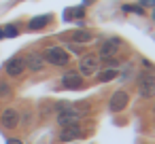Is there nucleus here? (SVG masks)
Listing matches in <instances>:
<instances>
[{
    "instance_id": "18",
    "label": "nucleus",
    "mask_w": 155,
    "mask_h": 144,
    "mask_svg": "<svg viewBox=\"0 0 155 144\" xmlns=\"http://www.w3.org/2000/svg\"><path fill=\"white\" fill-rule=\"evenodd\" d=\"M0 95H11V87L5 85V83H0Z\"/></svg>"
},
{
    "instance_id": "5",
    "label": "nucleus",
    "mask_w": 155,
    "mask_h": 144,
    "mask_svg": "<svg viewBox=\"0 0 155 144\" xmlns=\"http://www.w3.org/2000/svg\"><path fill=\"white\" fill-rule=\"evenodd\" d=\"M5 70H7L9 76H21L24 70H26V62H24V57H11V59L5 64Z\"/></svg>"
},
{
    "instance_id": "4",
    "label": "nucleus",
    "mask_w": 155,
    "mask_h": 144,
    "mask_svg": "<svg viewBox=\"0 0 155 144\" xmlns=\"http://www.w3.org/2000/svg\"><path fill=\"white\" fill-rule=\"evenodd\" d=\"M140 98H155V74H142L138 81Z\"/></svg>"
},
{
    "instance_id": "17",
    "label": "nucleus",
    "mask_w": 155,
    "mask_h": 144,
    "mask_svg": "<svg viewBox=\"0 0 155 144\" xmlns=\"http://www.w3.org/2000/svg\"><path fill=\"white\" fill-rule=\"evenodd\" d=\"M123 11H132V13H136V15H142V9H140V7H132V5H125Z\"/></svg>"
},
{
    "instance_id": "16",
    "label": "nucleus",
    "mask_w": 155,
    "mask_h": 144,
    "mask_svg": "<svg viewBox=\"0 0 155 144\" xmlns=\"http://www.w3.org/2000/svg\"><path fill=\"white\" fill-rule=\"evenodd\" d=\"M72 108H74V110H77V112L81 114V112H85V110H89V104H87V102H79V104H74Z\"/></svg>"
},
{
    "instance_id": "20",
    "label": "nucleus",
    "mask_w": 155,
    "mask_h": 144,
    "mask_svg": "<svg viewBox=\"0 0 155 144\" xmlns=\"http://www.w3.org/2000/svg\"><path fill=\"white\" fill-rule=\"evenodd\" d=\"M144 7H155V0H142Z\"/></svg>"
},
{
    "instance_id": "11",
    "label": "nucleus",
    "mask_w": 155,
    "mask_h": 144,
    "mask_svg": "<svg viewBox=\"0 0 155 144\" xmlns=\"http://www.w3.org/2000/svg\"><path fill=\"white\" fill-rule=\"evenodd\" d=\"M119 40H106L104 45H102V49H100V55H102V59H110V57H115V53L119 51Z\"/></svg>"
},
{
    "instance_id": "12",
    "label": "nucleus",
    "mask_w": 155,
    "mask_h": 144,
    "mask_svg": "<svg viewBox=\"0 0 155 144\" xmlns=\"http://www.w3.org/2000/svg\"><path fill=\"white\" fill-rule=\"evenodd\" d=\"M49 21H51V17H49V15H43V17H34V19H30L28 26H30V30H43Z\"/></svg>"
},
{
    "instance_id": "7",
    "label": "nucleus",
    "mask_w": 155,
    "mask_h": 144,
    "mask_svg": "<svg viewBox=\"0 0 155 144\" xmlns=\"http://www.w3.org/2000/svg\"><path fill=\"white\" fill-rule=\"evenodd\" d=\"M83 136V129L81 125H68V127H62V133H60V140L62 142H72V140H79Z\"/></svg>"
},
{
    "instance_id": "14",
    "label": "nucleus",
    "mask_w": 155,
    "mask_h": 144,
    "mask_svg": "<svg viewBox=\"0 0 155 144\" xmlns=\"http://www.w3.org/2000/svg\"><path fill=\"white\" fill-rule=\"evenodd\" d=\"M119 72L115 70V68H108V70H104V72H100V81L102 83H108V81H113L115 76H117Z\"/></svg>"
},
{
    "instance_id": "15",
    "label": "nucleus",
    "mask_w": 155,
    "mask_h": 144,
    "mask_svg": "<svg viewBox=\"0 0 155 144\" xmlns=\"http://www.w3.org/2000/svg\"><path fill=\"white\" fill-rule=\"evenodd\" d=\"M2 34L9 36V38H15V36L19 34V30H17L15 26H7V28H2Z\"/></svg>"
},
{
    "instance_id": "9",
    "label": "nucleus",
    "mask_w": 155,
    "mask_h": 144,
    "mask_svg": "<svg viewBox=\"0 0 155 144\" xmlns=\"http://www.w3.org/2000/svg\"><path fill=\"white\" fill-rule=\"evenodd\" d=\"M62 83L66 89H81L83 87V76L79 72H66L62 76Z\"/></svg>"
},
{
    "instance_id": "13",
    "label": "nucleus",
    "mask_w": 155,
    "mask_h": 144,
    "mask_svg": "<svg viewBox=\"0 0 155 144\" xmlns=\"http://www.w3.org/2000/svg\"><path fill=\"white\" fill-rule=\"evenodd\" d=\"M94 38V34L89 32V30H77L74 34H72V40L74 43H89Z\"/></svg>"
},
{
    "instance_id": "2",
    "label": "nucleus",
    "mask_w": 155,
    "mask_h": 144,
    "mask_svg": "<svg viewBox=\"0 0 155 144\" xmlns=\"http://www.w3.org/2000/svg\"><path fill=\"white\" fill-rule=\"evenodd\" d=\"M98 66H100V57L94 55V53H87L79 62V74L81 76H91V74L98 72Z\"/></svg>"
},
{
    "instance_id": "8",
    "label": "nucleus",
    "mask_w": 155,
    "mask_h": 144,
    "mask_svg": "<svg viewBox=\"0 0 155 144\" xmlns=\"http://www.w3.org/2000/svg\"><path fill=\"white\" fill-rule=\"evenodd\" d=\"M0 121H2V125H5L7 129H13V127L19 125V112H17L15 108H7V110L2 112V117H0Z\"/></svg>"
},
{
    "instance_id": "10",
    "label": "nucleus",
    "mask_w": 155,
    "mask_h": 144,
    "mask_svg": "<svg viewBox=\"0 0 155 144\" xmlns=\"http://www.w3.org/2000/svg\"><path fill=\"white\" fill-rule=\"evenodd\" d=\"M24 62H26V68H30V70H34V72L43 70V66H45V57H43L41 53H36V51L28 53V57H26Z\"/></svg>"
},
{
    "instance_id": "6",
    "label": "nucleus",
    "mask_w": 155,
    "mask_h": 144,
    "mask_svg": "<svg viewBox=\"0 0 155 144\" xmlns=\"http://www.w3.org/2000/svg\"><path fill=\"white\" fill-rule=\"evenodd\" d=\"M127 102H130V98H127L125 91H115L113 98H110V102H108V106H110L113 112H119V110H123L127 106Z\"/></svg>"
},
{
    "instance_id": "19",
    "label": "nucleus",
    "mask_w": 155,
    "mask_h": 144,
    "mask_svg": "<svg viewBox=\"0 0 155 144\" xmlns=\"http://www.w3.org/2000/svg\"><path fill=\"white\" fill-rule=\"evenodd\" d=\"M104 66H108V68H117V66H119V62L110 57V59H104Z\"/></svg>"
},
{
    "instance_id": "21",
    "label": "nucleus",
    "mask_w": 155,
    "mask_h": 144,
    "mask_svg": "<svg viewBox=\"0 0 155 144\" xmlns=\"http://www.w3.org/2000/svg\"><path fill=\"white\" fill-rule=\"evenodd\" d=\"M7 144H21V140H9Z\"/></svg>"
},
{
    "instance_id": "22",
    "label": "nucleus",
    "mask_w": 155,
    "mask_h": 144,
    "mask_svg": "<svg viewBox=\"0 0 155 144\" xmlns=\"http://www.w3.org/2000/svg\"><path fill=\"white\" fill-rule=\"evenodd\" d=\"M0 38H5V34H2V28H0Z\"/></svg>"
},
{
    "instance_id": "1",
    "label": "nucleus",
    "mask_w": 155,
    "mask_h": 144,
    "mask_svg": "<svg viewBox=\"0 0 155 144\" xmlns=\"http://www.w3.org/2000/svg\"><path fill=\"white\" fill-rule=\"evenodd\" d=\"M58 108H60V110H58V125H60V127H68V125H77V123H79L81 114H79L72 106L60 104Z\"/></svg>"
},
{
    "instance_id": "3",
    "label": "nucleus",
    "mask_w": 155,
    "mask_h": 144,
    "mask_svg": "<svg viewBox=\"0 0 155 144\" xmlns=\"http://www.w3.org/2000/svg\"><path fill=\"white\" fill-rule=\"evenodd\" d=\"M43 57H45L49 64H53V66H66V64L70 62L68 51H64L62 47H49V49L45 51Z\"/></svg>"
}]
</instances>
